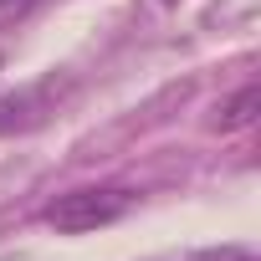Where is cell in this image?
I'll use <instances>...</instances> for the list:
<instances>
[{"label": "cell", "mask_w": 261, "mask_h": 261, "mask_svg": "<svg viewBox=\"0 0 261 261\" xmlns=\"http://www.w3.org/2000/svg\"><path fill=\"white\" fill-rule=\"evenodd\" d=\"M134 190L123 185H82V190H67L46 205V225L67 230V236H87V230H102L113 220H123L134 210Z\"/></svg>", "instance_id": "6da1fadb"}, {"label": "cell", "mask_w": 261, "mask_h": 261, "mask_svg": "<svg viewBox=\"0 0 261 261\" xmlns=\"http://www.w3.org/2000/svg\"><path fill=\"white\" fill-rule=\"evenodd\" d=\"M57 82H41V87H26V92H11L0 97V134H21V128H36L46 113H51V97Z\"/></svg>", "instance_id": "7a4b0ae2"}, {"label": "cell", "mask_w": 261, "mask_h": 261, "mask_svg": "<svg viewBox=\"0 0 261 261\" xmlns=\"http://www.w3.org/2000/svg\"><path fill=\"white\" fill-rule=\"evenodd\" d=\"M256 113H261V87L246 82V87H236L230 97H220L210 128H215V134H246V128L256 123Z\"/></svg>", "instance_id": "3957f363"}, {"label": "cell", "mask_w": 261, "mask_h": 261, "mask_svg": "<svg viewBox=\"0 0 261 261\" xmlns=\"http://www.w3.org/2000/svg\"><path fill=\"white\" fill-rule=\"evenodd\" d=\"M41 6V0H0V31H11V26H21L31 11Z\"/></svg>", "instance_id": "277c9868"}, {"label": "cell", "mask_w": 261, "mask_h": 261, "mask_svg": "<svg viewBox=\"0 0 261 261\" xmlns=\"http://www.w3.org/2000/svg\"><path fill=\"white\" fill-rule=\"evenodd\" d=\"M200 261H256L251 251H241V246H220V251H205Z\"/></svg>", "instance_id": "5b68a950"}, {"label": "cell", "mask_w": 261, "mask_h": 261, "mask_svg": "<svg viewBox=\"0 0 261 261\" xmlns=\"http://www.w3.org/2000/svg\"><path fill=\"white\" fill-rule=\"evenodd\" d=\"M164 6H179V0H164Z\"/></svg>", "instance_id": "8992f818"}, {"label": "cell", "mask_w": 261, "mask_h": 261, "mask_svg": "<svg viewBox=\"0 0 261 261\" xmlns=\"http://www.w3.org/2000/svg\"><path fill=\"white\" fill-rule=\"evenodd\" d=\"M0 62H6V51H0Z\"/></svg>", "instance_id": "52a82bcc"}]
</instances>
